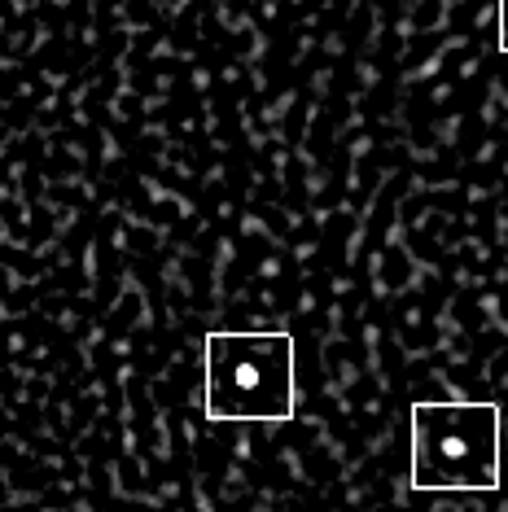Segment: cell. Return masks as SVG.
Here are the masks:
<instances>
[{"label": "cell", "mask_w": 508, "mask_h": 512, "mask_svg": "<svg viewBox=\"0 0 508 512\" xmlns=\"http://www.w3.org/2000/svg\"><path fill=\"white\" fill-rule=\"evenodd\" d=\"M412 425V491H500V407L421 399Z\"/></svg>", "instance_id": "obj_1"}, {"label": "cell", "mask_w": 508, "mask_h": 512, "mask_svg": "<svg viewBox=\"0 0 508 512\" xmlns=\"http://www.w3.org/2000/svg\"><path fill=\"white\" fill-rule=\"evenodd\" d=\"M206 416L211 421H290L294 416V337L233 333L206 337Z\"/></svg>", "instance_id": "obj_2"}, {"label": "cell", "mask_w": 508, "mask_h": 512, "mask_svg": "<svg viewBox=\"0 0 508 512\" xmlns=\"http://www.w3.org/2000/svg\"><path fill=\"white\" fill-rule=\"evenodd\" d=\"M500 49L508 53V0H500Z\"/></svg>", "instance_id": "obj_3"}]
</instances>
